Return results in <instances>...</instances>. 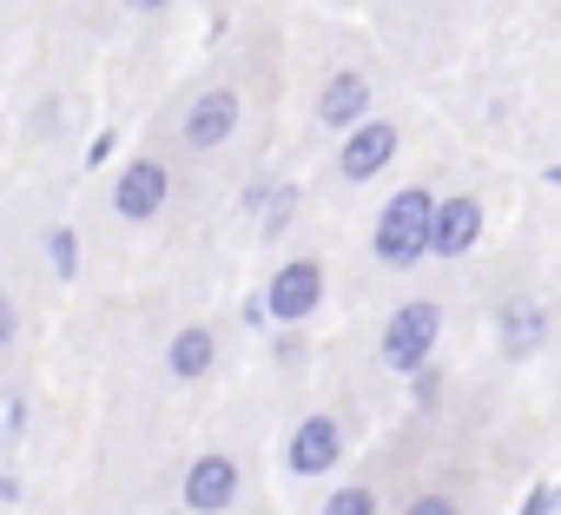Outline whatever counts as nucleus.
Listing matches in <instances>:
<instances>
[{
  "mask_svg": "<svg viewBox=\"0 0 561 515\" xmlns=\"http://www.w3.org/2000/svg\"><path fill=\"white\" fill-rule=\"evenodd\" d=\"M515 515H561V482H535Z\"/></svg>",
  "mask_w": 561,
  "mask_h": 515,
  "instance_id": "nucleus-17",
  "label": "nucleus"
},
{
  "mask_svg": "<svg viewBox=\"0 0 561 515\" xmlns=\"http://www.w3.org/2000/svg\"><path fill=\"white\" fill-rule=\"evenodd\" d=\"M0 502H21V482L14 476H0Z\"/></svg>",
  "mask_w": 561,
  "mask_h": 515,
  "instance_id": "nucleus-25",
  "label": "nucleus"
},
{
  "mask_svg": "<svg viewBox=\"0 0 561 515\" xmlns=\"http://www.w3.org/2000/svg\"><path fill=\"white\" fill-rule=\"evenodd\" d=\"M410 384V410L416 416H436V403H443V390H449V370L443 364H423L416 377H403Z\"/></svg>",
  "mask_w": 561,
  "mask_h": 515,
  "instance_id": "nucleus-15",
  "label": "nucleus"
},
{
  "mask_svg": "<svg viewBox=\"0 0 561 515\" xmlns=\"http://www.w3.org/2000/svg\"><path fill=\"white\" fill-rule=\"evenodd\" d=\"M238 126H244V100H238V87H205V93L185 106V119H179V133H185L192 152H218V146H231Z\"/></svg>",
  "mask_w": 561,
  "mask_h": 515,
  "instance_id": "nucleus-9",
  "label": "nucleus"
},
{
  "mask_svg": "<svg viewBox=\"0 0 561 515\" xmlns=\"http://www.w3.org/2000/svg\"><path fill=\"white\" fill-rule=\"evenodd\" d=\"M403 515H462V502L456 495H443V489H423V495H410V508Z\"/></svg>",
  "mask_w": 561,
  "mask_h": 515,
  "instance_id": "nucleus-18",
  "label": "nucleus"
},
{
  "mask_svg": "<svg viewBox=\"0 0 561 515\" xmlns=\"http://www.w3.org/2000/svg\"><path fill=\"white\" fill-rule=\"evenodd\" d=\"M436 205L443 198L430 185H403V192H390L377 205V225H370V258L377 265H390V272L423 265L430 244H436Z\"/></svg>",
  "mask_w": 561,
  "mask_h": 515,
  "instance_id": "nucleus-1",
  "label": "nucleus"
},
{
  "mask_svg": "<svg viewBox=\"0 0 561 515\" xmlns=\"http://www.w3.org/2000/svg\"><path fill=\"white\" fill-rule=\"evenodd\" d=\"M397 152H403V126H397V119H364V126L344 133V146H337V179H344V185H370L377 172L397 165Z\"/></svg>",
  "mask_w": 561,
  "mask_h": 515,
  "instance_id": "nucleus-7",
  "label": "nucleus"
},
{
  "mask_svg": "<svg viewBox=\"0 0 561 515\" xmlns=\"http://www.w3.org/2000/svg\"><path fill=\"white\" fill-rule=\"evenodd\" d=\"M0 430H8V436H21V430H27V403H21V397L0 403Z\"/></svg>",
  "mask_w": 561,
  "mask_h": 515,
  "instance_id": "nucleus-21",
  "label": "nucleus"
},
{
  "mask_svg": "<svg viewBox=\"0 0 561 515\" xmlns=\"http://www.w3.org/2000/svg\"><path fill=\"white\" fill-rule=\"evenodd\" d=\"M337 462H344V423H337L331 410L298 416V430L285 436V469H291L298 482H318V476H331Z\"/></svg>",
  "mask_w": 561,
  "mask_h": 515,
  "instance_id": "nucleus-5",
  "label": "nucleus"
},
{
  "mask_svg": "<svg viewBox=\"0 0 561 515\" xmlns=\"http://www.w3.org/2000/svg\"><path fill=\"white\" fill-rule=\"evenodd\" d=\"M238 489H244L238 456L205 449V456H192V469L179 476V508H192V515H225V508L238 502Z\"/></svg>",
  "mask_w": 561,
  "mask_h": 515,
  "instance_id": "nucleus-6",
  "label": "nucleus"
},
{
  "mask_svg": "<svg viewBox=\"0 0 561 515\" xmlns=\"http://www.w3.org/2000/svg\"><path fill=\"white\" fill-rule=\"evenodd\" d=\"M165 515H192V508H165Z\"/></svg>",
  "mask_w": 561,
  "mask_h": 515,
  "instance_id": "nucleus-27",
  "label": "nucleus"
},
{
  "mask_svg": "<svg viewBox=\"0 0 561 515\" xmlns=\"http://www.w3.org/2000/svg\"><path fill=\"white\" fill-rule=\"evenodd\" d=\"M482 225H489L482 198L476 192H449L436 205V244H430V258H469L482 244Z\"/></svg>",
  "mask_w": 561,
  "mask_h": 515,
  "instance_id": "nucleus-11",
  "label": "nucleus"
},
{
  "mask_svg": "<svg viewBox=\"0 0 561 515\" xmlns=\"http://www.w3.org/2000/svg\"><path fill=\"white\" fill-rule=\"evenodd\" d=\"M489 331H495L502 364H535V357H541V344H548V331H554V311H548L535 291H515V298H502V305H495Z\"/></svg>",
  "mask_w": 561,
  "mask_h": 515,
  "instance_id": "nucleus-4",
  "label": "nucleus"
},
{
  "mask_svg": "<svg viewBox=\"0 0 561 515\" xmlns=\"http://www.w3.org/2000/svg\"><path fill=\"white\" fill-rule=\"evenodd\" d=\"M165 198H172V172H165V159L133 152V159L119 165V179H113V211H119L126 225H146V218L165 211Z\"/></svg>",
  "mask_w": 561,
  "mask_h": 515,
  "instance_id": "nucleus-8",
  "label": "nucleus"
},
{
  "mask_svg": "<svg viewBox=\"0 0 561 515\" xmlns=\"http://www.w3.org/2000/svg\"><path fill=\"white\" fill-rule=\"evenodd\" d=\"M271 198H277V185H271V179H251V185L238 192V211H264Z\"/></svg>",
  "mask_w": 561,
  "mask_h": 515,
  "instance_id": "nucleus-20",
  "label": "nucleus"
},
{
  "mask_svg": "<svg viewBox=\"0 0 561 515\" xmlns=\"http://www.w3.org/2000/svg\"><path fill=\"white\" fill-rule=\"evenodd\" d=\"M47 258H54L60 278H80V238H73V225H54L47 231Z\"/></svg>",
  "mask_w": 561,
  "mask_h": 515,
  "instance_id": "nucleus-16",
  "label": "nucleus"
},
{
  "mask_svg": "<svg viewBox=\"0 0 561 515\" xmlns=\"http://www.w3.org/2000/svg\"><path fill=\"white\" fill-rule=\"evenodd\" d=\"M324 291H331L324 258H285V265L264 278V311H271L277 331H305L324 311Z\"/></svg>",
  "mask_w": 561,
  "mask_h": 515,
  "instance_id": "nucleus-3",
  "label": "nucleus"
},
{
  "mask_svg": "<svg viewBox=\"0 0 561 515\" xmlns=\"http://www.w3.org/2000/svg\"><path fill=\"white\" fill-rule=\"evenodd\" d=\"M271 364L298 370V364H305V331H277V337H271Z\"/></svg>",
  "mask_w": 561,
  "mask_h": 515,
  "instance_id": "nucleus-19",
  "label": "nucleus"
},
{
  "mask_svg": "<svg viewBox=\"0 0 561 515\" xmlns=\"http://www.w3.org/2000/svg\"><path fill=\"white\" fill-rule=\"evenodd\" d=\"M318 515H383V495H377L370 482H337Z\"/></svg>",
  "mask_w": 561,
  "mask_h": 515,
  "instance_id": "nucleus-13",
  "label": "nucleus"
},
{
  "mask_svg": "<svg viewBox=\"0 0 561 515\" xmlns=\"http://www.w3.org/2000/svg\"><path fill=\"white\" fill-rule=\"evenodd\" d=\"M211 364H218V331L211 324L172 331V344H165V377L172 384H198V377H211Z\"/></svg>",
  "mask_w": 561,
  "mask_h": 515,
  "instance_id": "nucleus-12",
  "label": "nucleus"
},
{
  "mask_svg": "<svg viewBox=\"0 0 561 515\" xmlns=\"http://www.w3.org/2000/svg\"><path fill=\"white\" fill-rule=\"evenodd\" d=\"M541 185H554V192H561V159H554V165H541Z\"/></svg>",
  "mask_w": 561,
  "mask_h": 515,
  "instance_id": "nucleus-26",
  "label": "nucleus"
},
{
  "mask_svg": "<svg viewBox=\"0 0 561 515\" xmlns=\"http://www.w3.org/2000/svg\"><path fill=\"white\" fill-rule=\"evenodd\" d=\"M119 8H126V14H165L172 0H119Z\"/></svg>",
  "mask_w": 561,
  "mask_h": 515,
  "instance_id": "nucleus-23",
  "label": "nucleus"
},
{
  "mask_svg": "<svg viewBox=\"0 0 561 515\" xmlns=\"http://www.w3.org/2000/svg\"><path fill=\"white\" fill-rule=\"evenodd\" d=\"M364 119H377V87H370V73L337 67V73L318 87V126H324V133H357Z\"/></svg>",
  "mask_w": 561,
  "mask_h": 515,
  "instance_id": "nucleus-10",
  "label": "nucleus"
},
{
  "mask_svg": "<svg viewBox=\"0 0 561 515\" xmlns=\"http://www.w3.org/2000/svg\"><path fill=\"white\" fill-rule=\"evenodd\" d=\"M436 344H443V305L436 298H403L377 331V357L397 377H416L423 364H436Z\"/></svg>",
  "mask_w": 561,
  "mask_h": 515,
  "instance_id": "nucleus-2",
  "label": "nucleus"
},
{
  "mask_svg": "<svg viewBox=\"0 0 561 515\" xmlns=\"http://www.w3.org/2000/svg\"><path fill=\"white\" fill-rule=\"evenodd\" d=\"M14 331H21V311H14V298H0V351L14 344Z\"/></svg>",
  "mask_w": 561,
  "mask_h": 515,
  "instance_id": "nucleus-22",
  "label": "nucleus"
},
{
  "mask_svg": "<svg viewBox=\"0 0 561 515\" xmlns=\"http://www.w3.org/2000/svg\"><path fill=\"white\" fill-rule=\"evenodd\" d=\"M298 205H305V198H298V185H277V198H271V205L257 211V231H264V244H277V238H285V231H291V218H298Z\"/></svg>",
  "mask_w": 561,
  "mask_h": 515,
  "instance_id": "nucleus-14",
  "label": "nucleus"
},
{
  "mask_svg": "<svg viewBox=\"0 0 561 515\" xmlns=\"http://www.w3.org/2000/svg\"><path fill=\"white\" fill-rule=\"evenodd\" d=\"M106 152H113V133H100V139L87 146V165H106Z\"/></svg>",
  "mask_w": 561,
  "mask_h": 515,
  "instance_id": "nucleus-24",
  "label": "nucleus"
}]
</instances>
